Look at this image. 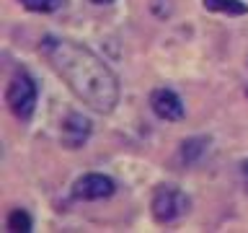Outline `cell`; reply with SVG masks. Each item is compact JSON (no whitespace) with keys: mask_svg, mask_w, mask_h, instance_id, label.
Masks as SVG:
<instances>
[{"mask_svg":"<svg viewBox=\"0 0 248 233\" xmlns=\"http://www.w3.org/2000/svg\"><path fill=\"white\" fill-rule=\"evenodd\" d=\"M39 50L52 65V70L83 104H88L98 114H111L116 109L119 81H116L114 70L96 52L62 36H44Z\"/></svg>","mask_w":248,"mask_h":233,"instance_id":"1","label":"cell"},{"mask_svg":"<svg viewBox=\"0 0 248 233\" xmlns=\"http://www.w3.org/2000/svg\"><path fill=\"white\" fill-rule=\"evenodd\" d=\"M36 99H39V88H36L34 78L26 75V73H16L11 78V83H8V91H5L8 109L13 112L16 119L29 122L31 116H34Z\"/></svg>","mask_w":248,"mask_h":233,"instance_id":"2","label":"cell"},{"mask_svg":"<svg viewBox=\"0 0 248 233\" xmlns=\"http://www.w3.org/2000/svg\"><path fill=\"white\" fill-rule=\"evenodd\" d=\"M189 197L178 189V186H168V184H160L155 189L153 200H150V213L158 223H173L178 220L181 215L189 213Z\"/></svg>","mask_w":248,"mask_h":233,"instance_id":"3","label":"cell"},{"mask_svg":"<svg viewBox=\"0 0 248 233\" xmlns=\"http://www.w3.org/2000/svg\"><path fill=\"white\" fill-rule=\"evenodd\" d=\"M116 192V184L111 176L106 174H83L80 179H75L73 184V200H85V202H96V200H106Z\"/></svg>","mask_w":248,"mask_h":233,"instance_id":"4","label":"cell"},{"mask_svg":"<svg viewBox=\"0 0 248 233\" xmlns=\"http://www.w3.org/2000/svg\"><path fill=\"white\" fill-rule=\"evenodd\" d=\"M150 106H153V112L166 122L184 119V101L176 91H170V88H158L150 96Z\"/></svg>","mask_w":248,"mask_h":233,"instance_id":"5","label":"cell"},{"mask_svg":"<svg viewBox=\"0 0 248 233\" xmlns=\"http://www.w3.org/2000/svg\"><path fill=\"white\" fill-rule=\"evenodd\" d=\"M91 137V119L78 112H70L62 122V143L67 148H83Z\"/></svg>","mask_w":248,"mask_h":233,"instance_id":"6","label":"cell"},{"mask_svg":"<svg viewBox=\"0 0 248 233\" xmlns=\"http://www.w3.org/2000/svg\"><path fill=\"white\" fill-rule=\"evenodd\" d=\"M209 13H225V16H246L248 5L243 0H202Z\"/></svg>","mask_w":248,"mask_h":233,"instance_id":"7","label":"cell"},{"mask_svg":"<svg viewBox=\"0 0 248 233\" xmlns=\"http://www.w3.org/2000/svg\"><path fill=\"white\" fill-rule=\"evenodd\" d=\"M207 143H209V137H186L181 148H178V153H181V161L184 163H194V161H199V155L207 150Z\"/></svg>","mask_w":248,"mask_h":233,"instance_id":"8","label":"cell"},{"mask_svg":"<svg viewBox=\"0 0 248 233\" xmlns=\"http://www.w3.org/2000/svg\"><path fill=\"white\" fill-rule=\"evenodd\" d=\"M5 225H8V231H13V233H26V231H31V215L26 213V210H13L11 215H8V220H5Z\"/></svg>","mask_w":248,"mask_h":233,"instance_id":"9","label":"cell"},{"mask_svg":"<svg viewBox=\"0 0 248 233\" xmlns=\"http://www.w3.org/2000/svg\"><path fill=\"white\" fill-rule=\"evenodd\" d=\"M65 0H21V5L31 13H54Z\"/></svg>","mask_w":248,"mask_h":233,"instance_id":"10","label":"cell"},{"mask_svg":"<svg viewBox=\"0 0 248 233\" xmlns=\"http://www.w3.org/2000/svg\"><path fill=\"white\" fill-rule=\"evenodd\" d=\"M240 174H243V179L248 182V158H246L243 163H240Z\"/></svg>","mask_w":248,"mask_h":233,"instance_id":"11","label":"cell"},{"mask_svg":"<svg viewBox=\"0 0 248 233\" xmlns=\"http://www.w3.org/2000/svg\"><path fill=\"white\" fill-rule=\"evenodd\" d=\"M93 3H111V0H93Z\"/></svg>","mask_w":248,"mask_h":233,"instance_id":"12","label":"cell"},{"mask_svg":"<svg viewBox=\"0 0 248 233\" xmlns=\"http://www.w3.org/2000/svg\"><path fill=\"white\" fill-rule=\"evenodd\" d=\"M246 93H248V91H246Z\"/></svg>","mask_w":248,"mask_h":233,"instance_id":"13","label":"cell"}]
</instances>
